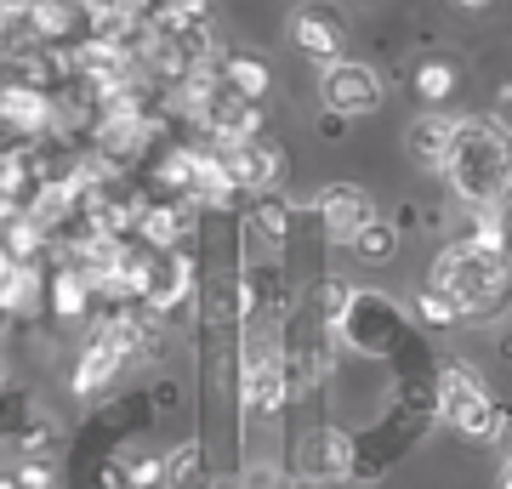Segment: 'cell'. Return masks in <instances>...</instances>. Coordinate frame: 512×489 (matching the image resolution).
I'll return each mask as SVG.
<instances>
[{"instance_id": "17", "label": "cell", "mask_w": 512, "mask_h": 489, "mask_svg": "<svg viewBox=\"0 0 512 489\" xmlns=\"http://www.w3.org/2000/svg\"><path fill=\"white\" fill-rule=\"evenodd\" d=\"M165 489H205L200 444H177V450L165 455Z\"/></svg>"}, {"instance_id": "21", "label": "cell", "mask_w": 512, "mask_h": 489, "mask_svg": "<svg viewBox=\"0 0 512 489\" xmlns=\"http://www.w3.org/2000/svg\"><path fill=\"white\" fill-rule=\"evenodd\" d=\"M416 313H421V325H456V319H461V308L444 296V290H433V285L416 296Z\"/></svg>"}, {"instance_id": "23", "label": "cell", "mask_w": 512, "mask_h": 489, "mask_svg": "<svg viewBox=\"0 0 512 489\" xmlns=\"http://www.w3.org/2000/svg\"><path fill=\"white\" fill-rule=\"evenodd\" d=\"M456 6H490V0H456Z\"/></svg>"}, {"instance_id": "7", "label": "cell", "mask_w": 512, "mask_h": 489, "mask_svg": "<svg viewBox=\"0 0 512 489\" xmlns=\"http://www.w3.org/2000/svg\"><path fill=\"white\" fill-rule=\"evenodd\" d=\"M291 40L302 52L325 57V63H342V52H348V18L336 6H325V0H308V6L291 12Z\"/></svg>"}, {"instance_id": "4", "label": "cell", "mask_w": 512, "mask_h": 489, "mask_svg": "<svg viewBox=\"0 0 512 489\" xmlns=\"http://www.w3.org/2000/svg\"><path fill=\"white\" fill-rule=\"evenodd\" d=\"M433 410L461 438H501V404L490 399V387L467 364H444L439 370V381H433Z\"/></svg>"}, {"instance_id": "8", "label": "cell", "mask_w": 512, "mask_h": 489, "mask_svg": "<svg viewBox=\"0 0 512 489\" xmlns=\"http://www.w3.org/2000/svg\"><path fill=\"white\" fill-rule=\"evenodd\" d=\"M222 165H228V177H234L239 194H274L279 188V171H285V154H279L268 137H256V143H239V148H217Z\"/></svg>"}, {"instance_id": "19", "label": "cell", "mask_w": 512, "mask_h": 489, "mask_svg": "<svg viewBox=\"0 0 512 489\" xmlns=\"http://www.w3.org/2000/svg\"><path fill=\"white\" fill-rule=\"evenodd\" d=\"M348 251H353V256H365V262H387V256L399 251V228H393V222H382V217H376V222H370V228H365V234H359V239H353V245H348Z\"/></svg>"}, {"instance_id": "12", "label": "cell", "mask_w": 512, "mask_h": 489, "mask_svg": "<svg viewBox=\"0 0 512 489\" xmlns=\"http://www.w3.org/2000/svg\"><path fill=\"white\" fill-rule=\"evenodd\" d=\"M450 143H456V120H444V114H421L416 126H410V137H404V148H410V160L421 171H444Z\"/></svg>"}, {"instance_id": "25", "label": "cell", "mask_w": 512, "mask_h": 489, "mask_svg": "<svg viewBox=\"0 0 512 489\" xmlns=\"http://www.w3.org/2000/svg\"><path fill=\"white\" fill-rule=\"evenodd\" d=\"M0 319H6V313H0Z\"/></svg>"}, {"instance_id": "2", "label": "cell", "mask_w": 512, "mask_h": 489, "mask_svg": "<svg viewBox=\"0 0 512 489\" xmlns=\"http://www.w3.org/2000/svg\"><path fill=\"white\" fill-rule=\"evenodd\" d=\"M433 290H444L461 308V319H495L512 302V256L507 251H478L473 239L444 245L433 262Z\"/></svg>"}, {"instance_id": "22", "label": "cell", "mask_w": 512, "mask_h": 489, "mask_svg": "<svg viewBox=\"0 0 512 489\" xmlns=\"http://www.w3.org/2000/svg\"><path fill=\"white\" fill-rule=\"evenodd\" d=\"M12 268H18V262H12V251H6V245H0V285L12 279Z\"/></svg>"}, {"instance_id": "11", "label": "cell", "mask_w": 512, "mask_h": 489, "mask_svg": "<svg viewBox=\"0 0 512 489\" xmlns=\"http://www.w3.org/2000/svg\"><path fill=\"white\" fill-rule=\"evenodd\" d=\"M302 472L308 478H342V472H353V438L336 433V427H319V433L302 438Z\"/></svg>"}, {"instance_id": "16", "label": "cell", "mask_w": 512, "mask_h": 489, "mask_svg": "<svg viewBox=\"0 0 512 489\" xmlns=\"http://www.w3.org/2000/svg\"><path fill=\"white\" fill-rule=\"evenodd\" d=\"M222 86L239 91V97H251V103H262V91H268V63H262V57H245V52L222 57Z\"/></svg>"}, {"instance_id": "6", "label": "cell", "mask_w": 512, "mask_h": 489, "mask_svg": "<svg viewBox=\"0 0 512 489\" xmlns=\"http://www.w3.org/2000/svg\"><path fill=\"white\" fill-rule=\"evenodd\" d=\"M313 217L325 222V234L336 239V245H353V239L376 222V200H370L359 182H330L325 194L313 200Z\"/></svg>"}, {"instance_id": "13", "label": "cell", "mask_w": 512, "mask_h": 489, "mask_svg": "<svg viewBox=\"0 0 512 489\" xmlns=\"http://www.w3.org/2000/svg\"><path fill=\"white\" fill-rule=\"evenodd\" d=\"M46 290H52V279H46L35 262H18V268H12V279L0 285V313H6V319H35Z\"/></svg>"}, {"instance_id": "3", "label": "cell", "mask_w": 512, "mask_h": 489, "mask_svg": "<svg viewBox=\"0 0 512 489\" xmlns=\"http://www.w3.org/2000/svg\"><path fill=\"white\" fill-rule=\"evenodd\" d=\"M291 393V353L279 336L274 313H251L245 319V342H239V410L245 421H274Z\"/></svg>"}, {"instance_id": "5", "label": "cell", "mask_w": 512, "mask_h": 489, "mask_svg": "<svg viewBox=\"0 0 512 489\" xmlns=\"http://www.w3.org/2000/svg\"><path fill=\"white\" fill-rule=\"evenodd\" d=\"M319 91H325V109L336 114V120H365V114L382 109V74L370 69V63H353V57H342V63H325V80H319Z\"/></svg>"}, {"instance_id": "15", "label": "cell", "mask_w": 512, "mask_h": 489, "mask_svg": "<svg viewBox=\"0 0 512 489\" xmlns=\"http://www.w3.org/2000/svg\"><path fill=\"white\" fill-rule=\"evenodd\" d=\"M92 302H97L92 279L63 262V268L52 273V308H57V319H86V313H92Z\"/></svg>"}, {"instance_id": "20", "label": "cell", "mask_w": 512, "mask_h": 489, "mask_svg": "<svg viewBox=\"0 0 512 489\" xmlns=\"http://www.w3.org/2000/svg\"><path fill=\"white\" fill-rule=\"evenodd\" d=\"M416 91L427 97V103H444V97L456 91V69H450V63H421V69H416Z\"/></svg>"}, {"instance_id": "10", "label": "cell", "mask_w": 512, "mask_h": 489, "mask_svg": "<svg viewBox=\"0 0 512 489\" xmlns=\"http://www.w3.org/2000/svg\"><path fill=\"white\" fill-rule=\"evenodd\" d=\"M188 234H194V205H188V200H148L143 205V222H137L143 251H154V256L183 251Z\"/></svg>"}, {"instance_id": "14", "label": "cell", "mask_w": 512, "mask_h": 489, "mask_svg": "<svg viewBox=\"0 0 512 489\" xmlns=\"http://www.w3.org/2000/svg\"><path fill=\"white\" fill-rule=\"evenodd\" d=\"M200 160L205 148H165L160 160H154V177H160L165 194H177V200H194V182H200Z\"/></svg>"}, {"instance_id": "24", "label": "cell", "mask_w": 512, "mask_h": 489, "mask_svg": "<svg viewBox=\"0 0 512 489\" xmlns=\"http://www.w3.org/2000/svg\"><path fill=\"white\" fill-rule=\"evenodd\" d=\"M0 393H6V359H0Z\"/></svg>"}, {"instance_id": "9", "label": "cell", "mask_w": 512, "mask_h": 489, "mask_svg": "<svg viewBox=\"0 0 512 489\" xmlns=\"http://www.w3.org/2000/svg\"><path fill=\"white\" fill-rule=\"evenodd\" d=\"M188 296H194V256H188V251L148 256L143 308H154V313H171V308H183Z\"/></svg>"}, {"instance_id": "18", "label": "cell", "mask_w": 512, "mask_h": 489, "mask_svg": "<svg viewBox=\"0 0 512 489\" xmlns=\"http://www.w3.org/2000/svg\"><path fill=\"white\" fill-rule=\"evenodd\" d=\"M46 245H52V234H46V228H35L29 217L6 222V251H12V262H35Z\"/></svg>"}, {"instance_id": "1", "label": "cell", "mask_w": 512, "mask_h": 489, "mask_svg": "<svg viewBox=\"0 0 512 489\" xmlns=\"http://www.w3.org/2000/svg\"><path fill=\"white\" fill-rule=\"evenodd\" d=\"M444 177L461 200L473 205H501L512 194V137L501 120H456V143L444 160Z\"/></svg>"}]
</instances>
